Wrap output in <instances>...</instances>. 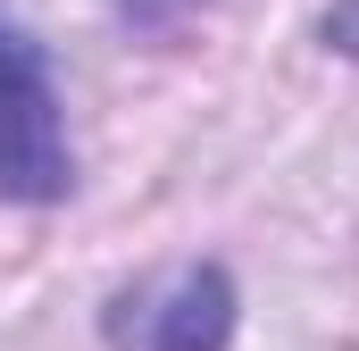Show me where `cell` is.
I'll use <instances>...</instances> for the list:
<instances>
[{
    "mask_svg": "<svg viewBox=\"0 0 359 351\" xmlns=\"http://www.w3.org/2000/svg\"><path fill=\"white\" fill-rule=\"evenodd\" d=\"M76 192V151H67V109L50 84L42 42L0 17V201L50 209Z\"/></svg>",
    "mask_w": 359,
    "mask_h": 351,
    "instance_id": "obj_1",
    "label": "cell"
},
{
    "mask_svg": "<svg viewBox=\"0 0 359 351\" xmlns=\"http://www.w3.org/2000/svg\"><path fill=\"white\" fill-rule=\"evenodd\" d=\"M234 276L226 267H192L176 276V293L151 310V343L142 351H226L234 343Z\"/></svg>",
    "mask_w": 359,
    "mask_h": 351,
    "instance_id": "obj_2",
    "label": "cell"
},
{
    "mask_svg": "<svg viewBox=\"0 0 359 351\" xmlns=\"http://www.w3.org/2000/svg\"><path fill=\"white\" fill-rule=\"evenodd\" d=\"M326 51H351L359 59V0H334L326 8Z\"/></svg>",
    "mask_w": 359,
    "mask_h": 351,
    "instance_id": "obj_3",
    "label": "cell"
}]
</instances>
